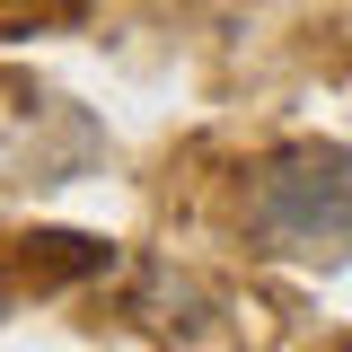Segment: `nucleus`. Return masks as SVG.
Returning a JSON list of instances; mask_svg holds the SVG:
<instances>
[{
	"label": "nucleus",
	"mask_w": 352,
	"mask_h": 352,
	"mask_svg": "<svg viewBox=\"0 0 352 352\" xmlns=\"http://www.w3.org/2000/svg\"><path fill=\"white\" fill-rule=\"evenodd\" d=\"M247 220L273 256H344L352 247V159L344 150H282L256 176Z\"/></svg>",
	"instance_id": "obj_1"
},
{
	"label": "nucleus",
	"mask_w": 352,
	"mask_h": 352,
	"mask_svg": "<svg viewBox=\"0 0 352 352\" xmlns=\"http://www.w3.org/2000/svg\"><path fill=\"white\" fill-rule=\"evenodd\" d=\"M106 238H71V229H36V238H18V273L53 291V282H80V273H106Z\"/></svg>",
	"instance_id": "obj_2"
}]
</instances>
